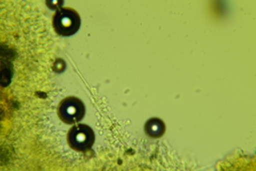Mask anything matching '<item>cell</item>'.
Here are the masks:
<instances>
[{"label":"cell","mask_w":256,"mask_h":171,"mask_svg":"<svg viewBox=\"0 0 256 171\" xmlns=\"http://www.w3.org/2000/svg\"><path fill=\"white\" fill-rule=\"evenodd\" d=\"M54 27L60 36H72L80 27V18L78 13L70 8H61L54 15Z\"/></svg>","instance_id":"1"},{"label":"cell","mask_w":256,"mask_h":171,"mask_svg":"<svg viewBox=\"0 0 256 171\" xmlns=\"http://www.w3.org/2000/svg\"><path fill=\"white\" fill-rule=\"evenodd\" d=\"M94 140V132L92 131V128L90 126H88L86 124L75 125L70 129L68 136V141L72 148L76 151L82 152L91 149Z\"/></svg>","instance_id":"2"},{"label":"cell","mask_w":256,"mask_h":171,"mask_svg":"<svg viewBox=\"0 0 256 171\" xmlns=\"http://www.w3.org/2000/svg\"><path fill=\"white\" fill-rule=\"evenodd\" d=\"M84 105L77 97L70 96L64 99L58 109L60 119L66 123L72 124L80 121L84 116Z\"/></svg>","instance_id":"3"},{"label":"cell","mask_w":256,"mask_h":171,"mask_svg":"<svg viewBox=\"0 0 256 171\" xmlns=\"http://www.w3.org/2000/svg\"><path fill=\"white\" fill-rule=\"evenodd\" d=\"M146 131L150 137L159 138L164 134L166 126L162 120L154 118L148 121V123L146 124Z\"/></svg>","instance_id":"4"}]
</instances>
